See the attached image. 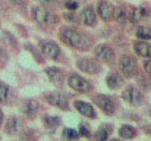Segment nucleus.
Listing matches in <instances>:
<instances>
[{
  "label": "nucleus",
  "instance_id": "nucleus-16",
  "mask_svg": "<svg viewBox=\"0 0 151 141\" xmlns=\"http://www.w3.org/2000/svg\"><path fill=\"white\" fill-rule=\"evenodd\" d=\"M106 84H107V87H109L110 90H119V88L123 85V78H122L119 74L111 72V74H109V75L106 77Z\"/></svg>",
  "mask_w": 151,
  "mask_h": 141
},
{
  "label": "nucleus",
  "instance_id": "nucleus-17",
  "mask_svg": "<svg viewBox=\"0 0 151 141\" xmlns=\"http://www.w3.org/2000/svg\"><path fill=\"white\" fill-rule=\"evenodd\" d=\"M13 98H15V94L10 90V87L0 82V103L1 104H10Z\"/></svg>",
  "mask_w": 151,
  "mask_h": 141
},
{
  "label": "nucleus",
  "instance_id": "nucleus-23",
  "mask_svg": "<svg viewBox=\"0 0 151 141\" xmlns=\"http://www.w3.org/2000/svg\"><path fill=\"white\" fill-rule=\"evenodd\" d=\"M79 132L78 131H75V129H72V128H65L63 129V132H62V137L65 138V140H69V141H76L79 138Z\"/></svg>",
  "mask_w": 151,
  "mask_h": 141
},
{
  "label": "nucleus",
  "instance_id": "nucleus-15",
  "mask_svg": "<svg viewBox=\"0 0 151 141\" xmlns=\"http://www.w3.org/2000/svg\"><path fill=\"white\" fill-rule=\"evenodd\" d=\"M134 50L138 56L145 57V59H151V44H148L145 40H139L134 43Z\"/></svg>",
  "mask_w": 151,
  "mask_h": 141
},
{
  "label": "nucleus",
  "instance_id": "nucleus-11",
  "mask_svg": "<svg viewBox=\"0 0 151 141\" xmlns=\"http://www.w3.org/2000/svg\"><path fill=\"white\" fill-rule=\"evenodd\" d=\"M94 54L96 57L101 60V62H106V63H111L113 59H114V51L113 48L107 44H99V46L94 48Z\"/></svg>",
  "mask_w": 151,
  "mask_h": 141
},
{
  "label": "nucleus",
  "instance_id": "nucleus-9",
  "mask_svg": "<svg viewBox=\"0 0 151 141\" xmlns=\"http://www.w3.org/2000/svg\"><path fill=\"white\" fill-rule=\"evenodd\" d=\"M46 100L47 103H50L51 106H56L57 109L62 110H69V101L68 97L62 93H47L46 94Z\"/></svg>",
  "mask_w": 151,
  "mask_h": 141
},
{
  "label": "nucleus",
  "instance_id": "nucleus-25",
  "mask_svg": "<svg viewBox=\"0 0 151 141\" xmlns=\"http://www.w3.org/2000/svg\"><path fill=\"white\" fill-rule=\"evenodd\" d=\"M44 124L51 127V128H54V127H59L60 125V119L57 116H49V115H46L44 116Z\"/></svg>",
  "mask_w": 151,
  "mask_h": 141
},
{
  "label": "nucleus",
  "instance_id": "nucleus-35",
  "mask_svg": "<svg viewBox=\"0 0 151 141\" xmlns=\"http://www.w3.org/2000/svg\"><path fill=\"white\" fill-rule=\"evenodd\" d=\"M0 59H7V53L1 46H0Z\"/></svg>",
  "mask_w": 151,
  "mask_h": 141
},
{
  "label": "nucleus",
  "instance_id": "nucleus-10",
  "mask_svg": "<svg viewBox=\"0 0 151 141\" xmlns=\"http://www.w3.org/2000/svg\"><path fill=\"white\" fill-rule=\"evenodd\" d=\"M97 13L104 22H110L114 18V7L106 0H100L97 4Z\"/></svg>",
  "mask_w": 151,
  "mask_h": 141
},
{
  "label": "nucleus",
  "instance_id": "nucleus-8",
  "mask_svg": "<svg viewBox=\"0 0 151 141\" xmlns=\"http://www.w3.org/2000/svg\"><path fill=\"white\" fill-rule=\"evenodd\" d=\"M122 97H123L125 101H128V103L132 104V106H141V104L144 103V94L141 93L137 87H132V85H129V87L123 91Z\"/></svg>",
  "mask_w": 151,
  "mask_h": 141
},
{
  "label": "nucleus",
  "instance_id": "nucleus-34",
  "mask_svg": "<svg viewBox=\"0 0 151 141\" xmlns=\"http://www.w3.org/2000/svg\"><path fill=\"white\" fill-rule=\"evenodd\" d=\"M65 6H66L68 9H70V10H75V9L78 7V3H76V1H72V0H69V1L65 4Z\"/></svg>",
  "mask_w": 151,
  "mask_h": 141
},
{
  "label": "nucleus",
  "instance_id": "nucleus-36",
  "mask_svg": "<svg viewBox=\"0 0 151 141\" xmlns=\"http://www.w3.org/2000/svg\"><path fill=\"white\" fill-rule=\"evenodd\" d=\"M3 119H4V115H3V110L0 109V127L3 125Z\"/></svg>",
  "mask_w": 151,
  "mask_h": 141
},
{
  "label": "nucleus",
  "instance_id": "nucleus-14",
  "mask_svg": "<svg viewBox=\"0 0 151 141\" xmlns=\"http://www.w3.org/2000/svg\"><path fill=\"white\" fill-rule=\"evenodd\" d=\"M38 110H40V104H38V101L34 100V98L27 100V101L24 103V106H22V113H24L27 118H31V119L38 115Z\"/></svg>",
  "mask_w": 151,
  "mask_h": 141
},
{
  "label": "nucleus",
  "instance_id": "nucleus-7",
  "mask_svg": "<svg viewBox=\"0 0 151 141\" xmlns=\"http://www.w3.org/2000/svg\"><path fill=\"white\" fill-rule=\"evenodd\" d=\"M76 66H78V69H81V71H84L85 74H90V75H96V74H99L101 71L100 63L96 59H93V57H81V59H78Z\"/></svg>",
  "mask_w": 151,
  "mask_h": 141
},
{
  "label": "nucleus",
  "instance_id": "nucleus-37",
  "mask_svg": "<svg viewBox=\"0 0 151 141\" xmlns=\"http://www.w3.org/2000/svg\"><path fill=\"white\" fill-rule=\"evenodd\" d=\"M110 141H120V140H116V138H114V140H110Z\"/></svg>",
  "mask_w": 151,
  "mask_h": 141
},
{
  "label": "nucleus",
  "instance_id": "nucleus-19",
  "mask_svg": "<svg viewBox=\"0 0 151 141\" xmlns=\"http://www.w3.org/2000/svg\"><path fill=\"white\" fill-rule=\"evenodd\" d=\"M110 134H111V125L103 124L100 128L97 129V132H96V135H94V140L96 141H107Z\"/></svg>",
  "mask_w": 151,
  "mask_h": 141
},
{
  "label": "nucleus",
  "instance_id": "nucleus-4",
  "mask_svg": "<svg viewBox=\"0 0 151 141\" xmlns=\"http://www.w3.org/2000/svg\"><path fill=\"white\" fill-rule=\"evenodd\" d=\"M93 101L99 106V109H100L103 113L110 115V116L114 115V112H116V103L113 101L111 97L104 95V94H97V95L93 97Z\"/></svg>",
  "mask_w": 151,
  "mask_h": 141
},
{
  "label": "nucleus",
  "instance_id": "nucleus-31",
  "mask_svg": "<svg viewBox=\"0 0 151 141\" xmlns=\"http://www.w3.org/2000/svg\"><path fill=\"white\" fill-rule=\"evenodd\" d=\"M25 48H28V50H31V51H32V54L35 56V60H37V62H43V59H41L40 53H37V51H35V48H34L32 44H25Z\"/></svg>",
  "mask_w": 151,
  "mask_h": 141
},
{
  "label": "nucleus",
  "instance_id": "nucleus-28",
  "mask_svg": "<svg viewBox=\"0 0 151 141\" xmlns=\"http://www.w3.org/2000/svg\"><path fill=\"white\" fill-rule=\"evenodd\" d=\"M79 134H81L82 137H90V135H91L90 125H87V124H81V125H79Z\"/></svg>",
  "mask_w": 151,
  "mask_h": 141
},
{
  "label": "nucleus",
  "instance_id": "nucleus-20",
  "mask_svg": "<svg viewBox=\"0 0 151 141\" xmlns=\"http://www.w3.org/2000/svg\"><path fill=\"white\" fill-rule=\"evenodd\" d=\"M137 135V128H134L132 125H122L119 128V137L123 140H131Z\"/></svg>",
  "mask_w": 151,
  "mask_h": 141
},
{
  "label": "nucleus",
  "instance_id": "nucleus-1",
  "mask_svg": "<svg viewBox=\"0 0 151 141\" xmlns=\"http://www.w3.org/2000/svg\"><path fill=\"white\" fill-rule=\"evenodd\" d=\"M60 40L66 46L76 48V50H88L93 44L91 38L87 34H84L79 30L72 28V27H65L60 30Z\"/></svg>",
  "mask_w": 151,
  "mask_h": 141
},
{
  "label": "nucleus",
  "instance_id": "nucleus-32",
  "mask_svg": "<svg viewBox=\"0 0 151 141\" xmlns=\"http://www.w3.org/2000/svg\"><path fill=\"white\" fill-rule=\"evenodd\" d=\"M32 129H27L25 132H22V135H21V141H31L32 140Z\"/></svg>",
  "mask_w": 151,
  "mask_h": 141
},
{
  "label": "nucleus",
  "instance_id": "nucleus-30",
  "mask_svg": "<svg viewBox=\"0 0 151 141\" xmlns=\"http://www.w3.org/2000/svg\"><path fill=\"white\" fill-rule=\"evenodd\" d=\"M129 16H131V21H132V22H137L138 18H139L138 10H137L135 7H129Z\"/></svg>",
  "mask_w": 151,
  "mask_h": 141
},
{
  "label": "nucleus",
  "instance_id": "nucleus-22",
  "mask_svg": "<svg viewBox=\"0 0 151 141\" xmlns=\"http://www.w3.org/2000/svg\"><path fill=\"white\" fill-rule=\"evenodd\" d=\"M114 21L117 22L119 27H125V24H126V10L122 6L114 7Z\"/></svg>",
  "mask_w": 151,
  "mask_h": 141
},
{
  "label": "nucleus",
  "instance_id": "nucleus-33",
  "mask_svg": "<svg viewBox=\"0 0 151 141\" xmlns=\"http://www.w3.org/2000/svg\"><path fill=\"white\" fill-rule=\"evenodd\" d=\"M144 71H145L147 75L151 77V60H145L144 62Z\"/></svg>",
  "mask_w": 151,
  "mask_h": 141
},
{
  "label": "nucleus",
  "instance_id": "nucleus-6",
  "mask_svg": "<svg viewBox=\"0 0 151 141\" xmlns=\"http://www.w3.org/2000/svg\"><path fill=\"white\" fill-rule=\"evenodd\" d=\"M40 50L41 53L49 57L51 60H62V51H60V47L57 46L54 41L51 40H41L40 41Z\"/></svg>",
  "mask_w": 151,
  "mask_h": 141
},
{
  "label": "nucleus",
  "instance_id": "nucleus-18",
  "mask_svg": "<svg viewBox=\"0 0 151 141\" xmlns=\"http://www.w3.org/2000/svg\"><path fill=\"white\" fill-rule=\"evenodd\" d=\"M46 75L49 77L53 84H60L63 81V72L59 68H47L46 69Z\"/></svg>",
  "mask_w": 151,
  "mask_h": 141
},
{
  "label": "nucleus",
  "instance_id": "nucleus-3",
  "mask_svg": "<svg viewBox=\"0 0 151 141\" xmlns=\"http://www.w3.org/2000/svg\"><path fill=\"white\" fill-rule=\"evenodd\" d=\"M119 68H120V72L128 77V78H132L135 75H138V65H137V60L132 59L131 56H120L119 59Z\"/></svg>",
  "mask_w": 151,
  "mask_h": 141
},
{
  "label": "nucleus",
  "instance_id": "nucleus-26",
  "mask_svg": "<svg viewBox=\"0 0 151 141\" xmlns=\"http://www.w3.org/2000/svg\"><path fill=\"white\" fill-rule=\"evenodd\" d=\"M1 38L9 44V46H12V47H16V40H15V37L9 33V31H3L1 33Z\"/></svg>",
  "mask_w": 151,
  "mask_h": 141
},
{
  "label": "nucleus",
  "instance_id": "nucleus-21",
  "mask_svg": "<svg viewBox=\"0 0 151 141\" xmlns=\"http://www.w3.org/2000/svg\"><path fill=\"white\" fill-rule=\"evenodd\" d=\"M16 131H18V118H16V116L7 118L6 125H4V132L9 134V135H13Z\"/></svg>",
  "mask_w": 151,
  "mask_h": 141
},
{
  "label": "nucleus",
  "instance_id": "nucleus-5",
  "mask_svg": "<svg viewBox=\"0 0 151 141\" xmlns=\"http://www.w3.org/2000/svg\"><path fill=\"white\" fill-rule=\"evenodd\" d=\"M68 84L72 90H75L78 93H90L91 91L90 81H87L84 77H81L78 74H70L68 78Z\"/></svg>",
  "mask_w": 151,
  "mask_h": 141
},
{
  "label": "nucleus",
  "instance_id": "nucleus-29",
  "mask_svg": "<svg viewBox=\"0 0 151 141\" xmlns=\"http://www.w3.org/2000/svg\"><path fill=\"white\" fill-rule=\"evenodd\" d=\"M138 81H139V85H142L144 88H147V90H151V81H148L147 78H144L142 75H138Z\"/></svg>",
  "mask_w": 151,
  "mask_h": 141
},
{
  "label": "nucleus",
  "instance_id": "nucleus-27",
  "mask_svg": "<svg viewBox=\"0 0 151 141\" xmlns=\"http://www.w3.org/2000/svg\"><path fill=\"white\" fill-rule=\"evenodd\" d=\"M12 6H15L18 10H21L22 13L27 10V3H25V0H7Z\"/></svg>",
  "mask_w": 151,
  "mask_h": 141
},
{
  "label": "nucleus",
  "instance_id": "nucleus-13",
  "mask_svg": "<svg viewBox=\"0 0 151 141\" xmlns=\"http://www.w3.org/2000/svg\"><path fill=\"white\" fill-rule=\"evenodd\" d=\"M81 21L85 27H94L97 22V15L93 6H85L81 12Z\"/></svg>",
  "mask_w": 151,
  "mask_h": 141
},
{
  "label": "nucleus",
  "instance_id": "nucleus-2",
  "mask_svg": "<svg viewBox=\"0 0 151 141\" xmlns=\"http://www.w3.org/2000/svg\"><path fill=\"white\" fill-rule=\"evenodd\" d=\"M32 18L40 25H53V24H56V16L53 13H50L43 6H34L32 7Z\"/></svg>",
  "mask_w": 151,
  "mask_h": 141
},
{
  "label": "nucleus",
  "instance_id": "nucleus-12",
  "mask_svg": "<svg viewBox=\"0 0 151 141\" xmlns=\"http://www.w3.org/2000/svg\"><path fill=\"white\" fill-rule=\"evenodd\" d=\"M73 107H75L82 116H85V118H90V119H94V118H96V110H94V107H93L90 103H87V101L75 100V101H73Z\"/></svg>",
  "mask_w": 151,
  "mask_h": 141
},
{
  "label": "nucleus",
  "instance_id": "nucleus-24",
  "mask_svg": "<svg viewBox=\"0 0 151 141\" xmlns=\"http://www.w3.org/2000/svg\"><path fill=\"white\" fill-rule=\"evenodd\" d=\"M137 37L139 40H150L151 38V31L147 27H139L137 30Z\"/></svg>",
  "mask_w": 151,
  "mask_h": 141
}]
</instances>
